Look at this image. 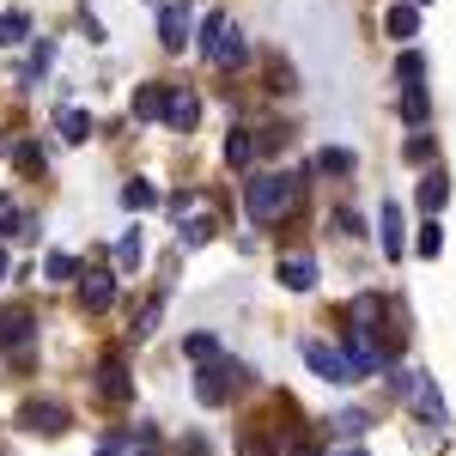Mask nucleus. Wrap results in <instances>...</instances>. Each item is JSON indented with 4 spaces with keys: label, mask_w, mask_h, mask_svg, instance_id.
<instances>
[{
    "label": "nucleus",
    "mask_w": 456,
    "mask_h": 456,
    "mask_svg": "<svg viewBox=\"0 0 456 456\" xmlns=\"http://www.w3.org/2000/svg\"><path fill=\"white\" fill-rule=\"evenodd\" d=\"M281 286L311 292V286H316V262H311V256H286V262H281Z\"/></svg>",
    "instance_id": "obj_14"
},
{
    "label": "nucleus",
    "mask_w": 456,
    "mask_h": 456,
    "mask_svg": "<svg viewBox=\"0 0 456 456\" xmlns=\"http://www.w3.org/2000/svg\"><path fill=\"white\" fill-rule=\"evenodd\" d=\"M55 128H61V141H68V146L92 141V116H86V110H61V116H55Z\"/></svg>",
    "instance_id": "obj_19"
},
{
    "label": "nucleus",
    "mask_w": 456,
    "mask_h": 456,
    "mask_svg": "<svg viewBox=\"0 0 456 456\" xmlns=\"http://www.w3.org/2000/svg\"><path fill=\"white\" fill-rule=\"evenodd\" d=\"M122 444H128V438H104V444H98V456H122Z\"/></svg>",
    "instance_id": "obj_37"
},
{
    "label": "nucleus",
    "mask_w": 456,
    "mask_h": 456,
    "mask_svg": "<svg viewBox=\"0 0 456 456\" xmlns=\"http://www.w3.org/2000/svg\"><path fill=\"white\" fill-rule=\"evenodd\" d=\"M12 159H19V171H43V152H37V141H19V152H12Z\"/></svg>",
    "instance_id": "obj_33"
},
{
    "label": "nucleus",
    "mask_w": 456,
    "mask_h": 456,
    "mask_svg": "<svg viewBox=\"0 0 456 456\" xmlns=\"http://www.w3.org/2000/svg\"><path fill=\"white\" fill-rule=\"evenodd\" d=\"M122 208H128V213H141V208H159V189H152L146 176H134V183L122 189Z\"/></svg>",
    "instance_id": "obj_25"
},
{
    "label": "nucleus",
    "mask_w": 456,
    "mask_h": 456,
    "mask_svg": "<svg viewBox=\"0 0 456 456\" xmlns=\"http://www.w3.org/2000/svg\"><path fill=\"white\" fill-rule=\"evenodd\" d=\"M414 6H432V0H414Z\"/></svg>",
    "instance_id": "obj_41"
},
{
    "label": "nucleus",
    "mask_w": 456,
    "mask_h": 456,
    "mask_svg": "<svg viewBox=\"0 0 456 456\" xmlns=\"http://www.w3.org/2000/svg\"><path fill=\"white\" fill-rule=\"evenodd\" d=\"M159 37H165L171 55L189 49V0H165V12H159Z\"/></svg>",
    "instance_id": "obj_7"
},
{
    "label": "nucleus",
    "mask_w": 456,
    "mask_h": 456,
    "mask_svg": "<svg viewBox=\"0 0 456 456\" xmlns=\"http://www.w3.org/2000/svg\"><path fill=\"white\" fill-rule=\"evenodd\" d=\"M316 165H322V171H353V152H347V146H329Z\"/></svg>",
    "instance_id": "obj_31"
},
{
    "label": "nucleus",
    "mask_w": 456,
    "mask_h": 456,
    "mask_svg": "<svg viewBox=\"0 0 456 456\" xmlns=\"http://www.w3.org/2000/svg\"><path fill=\"white\" fill-rule=\"evenodd\" d=\"M305 365H311L322 384H353V365H347V353L341 347H329V341H305Z\"/></svg>",
    "instance_id": "obj_4"
},
{
    "label": "nucleus",
    "mask_w": 456,
    "mask_h": 456,
    "mask_svg": "<svg viewBox=\"0 0 456 456\" xmlns=\"http://www.w3.org/2000/svg\"><path fill=\"white\" fill-rule=\"evenodd\" d=\"M79 305L86 311H110L116 305V274L110 268H79Z\"/></svg>",
    "instance_id": "obj_6"
},
{
    "label": "nucleus",
    "mask_w": 456,
    "mask_h": 456,
    "mask_svg": "<svg viewBox=\"0 0 456 456\" xmlns=\"http://www.w3.org/2000/svg\"><path fill=\"white\" fill-rule=\"evenodd\" d=\"M262 146H256V134L249 128H232V141H225V165H249Z\"/></svg>",
    "instance_id": "obj_22"
},
{
    "label": "nucleus",
    "mask_w": 456,
    "mask_h": 456,
    "mask_svg": "<svg viewBox=\"0 0 456 456\" xmlns=\"http://www.w3.org/2000/svg\"><path fill=\"white\" fill-rule=\"evenodd\" d=\"M19 426L25 432H68V408L61 402H25L19 408Z\"/></svg>",
    "instance_id": "obj_8"
},
{
    "label": "nucleus",
    "mask_w": 456,
    "mask_h": 456,
    "mask_svg": "<svg viewBox=\"0 0 456 456\" xmlns=\"http://www.w3.org/2000/svg\"><path fill=\"white\" fill-rule=\"evenodd\" d=\"M395 73H402V86H420V73H426V55H420V49H408V55L395 61Z\"/></svg>",
    "instance_id": "obj_28"
},
{
    "label": "nucleus",
    "mask_w": 456,
    "mask_h": 456,
    "mask_svg": "<svg viewBox=\"0 0 456 456\" xmlns=\"http://www.w3.org/2000/svg\"><path fill=\"white\" fill-rule=\"evenodd\" d=\"M116 268H141V238H116Z\"/></svg>",
    "instance_id": "obj_29"
},
{
    "label": "nucleus",
    "mask_w": 456,
    "mask_h": 456,
    "mask_svg": "<svg viewBox=\"0 0 456 456\" xmlns=\"http://www.w3.org/2000/svg\"><path fill=\"white\" fill-rule=\"evenodd\" d=\"M43 281H61V286H68V281H79V262H73L68 249H55V256H43Z\"/></svg>",
    "instance_id": "obj_24"
},
{
    "label": "nucleus",
    "mask_w": 456,
    "mask_h": 456,
    "mask_svg": "<svg viewBox=\"0 0 456 456\" xmlns=\"http://www.w3.org/2000/svg\"><path fill=\"white\" fill-rule=\"evenodd\" d=\"M183 359H189V365L219 359V335H213V329H189V335H183Z\"/></svg>",
    "instance_id": "obj_12"
},
{
    "label": "nucleus",
    "mask_w": 456,
    "mask_h": 456,
    "mask_svg": "<svg viewBox=\"0 0 456 456\" xmlns=\"http://www.w3.org/2000/svg\"><path fill=\"white\" fill-rule=\"evenodd\" d=\"M414 25H420V6H414V0H402V6H389V12H384V31L389 37H414Z\"/></svg>",
    "instance_id": "obj_18"
},
{
    "label": "nucleus",
    "mask_w": 456,
    "mask_h": 456,
    "mask_svg": "<svg viewBox=\"0 0 456 456\" xmlns=\"http://www.w3.org/2000/svg\"><path fill=\"white\" fill-rule=\"evenodd\" d=\"M165 122H171L176 134H189V128L201 122V104H195V92H171V104H165Z\"/></svg>",
    "instance_id": "obj_11"
},
{
    "label": "nucleus",
    "mask_w": 456,
    "mask_h": 456,
    "mask_svg": "<svg viewBox=\"0 0 456 456\" xmlns=\"http://www.w3.org/2000/svg\"><path fill=\"white\" fill-rule=\"evenodd\" d=\"M244 378H249L244 365L219 353V359H208V365H195V395H201L208 408H225V402H232V389L244 384Z\"/></svg>",
    "instance_id": "obj_3"
},
{
    "label": "nucleus",
    "mask_w": 456,
    "mask_h": 456,
    "mask_svg": "<svg viewBox=\"0 0 456 456\" xmlns=\"http://www.w3.org/2000/svg\"><path fill=\"white\" fill-rule=\"evenodd\" d=\"M329 456H365V444H341V451H329Z\"/></svg>",
    "instance_id": "obj_38"
},
{
    "label": "nucleus",
    "mask_w": 456,
    "mask_h": 456,
    "mask_svg": "<svg viewBox=\"0 0 456 456\" xmlns=\"http://www.w3.org/2000/svg\"><path fill=\"white\" fill-rule=\"evenodd\" d=\"M365 426H371V414H365V408H347V414L335 420V432H347V438H359Z\"/></svg>",
    "instance_id": "obj_30"
},
{
    "label": "nucleus",
    "mask_w": 456,
    "mask_h": 456,
    "mask_svg": "<svg viewBox=\"0 0 456 456\" xmlns=\"http://www.w3.org/2000/svg\"><path fill=\"white\" fill-rule=\"evenodd\" d=\"M98 384H104L110 402H128V395H134V378H128L122 359H104V365H98Z\"/></svg>",
    "instance_id": "obj_10"
},
{
    "label": "nucleus",
    "mask_w": 456,
    "mask_h": 456,
    "mask_svg": "<svg viewBox=\"0 0 456 456\" xmlns=\"http://www.w3.org/2000/svg\"><path fill=\"white\" fill-rule=\"evenodd\" d=\"M31 341H37V316L31 311H0V347L25 353Z\"/></svg>",
    "instance_id": "obj_9"
},
{
    "label": "nucleus",
    "mask_w": 456,
    "mask_h": 456,
    "mask_svg": "<svg viewBox=\"0 0 456 456\" xmlns=\"http://www.w3.org/2000/svg\"><path fill=\"white\" fill-rule=\"evenodd\" d=\"M0 232H31V225L19 219V208H12V195H0Z\"/></svg>",
    "instance_id": "obj_32"
},
{
    "label": "nucleus",
    "mask_w": 456,
    "mask_h": 456,
    "mask_svg": "<svg viewBox=\"0 0 456 456\" xmlns=\"http://www.w3.org/2000/svg\"><path fill=\"white\" fill-rule=\"evenodd\" d=\"M195 49L208 55L213 68H238V61H249V43H244V31L225 19V12H208L201 19V37H195Z\"/></svg>",
    "instance_id": "obj_2"
},
{
    "label": "nucleus",
    "mask_w": 456,
    "mask_h": 456,
    "mask_svg": "<svg viewBox=\"0 0 456 456\" xmlns=\"http://www.w3.org/2000/svg\"><path fill=\"white\" fill-rule=\"evenodd\" d=\"M402 152H408V159H414V165H426V159H432V134H420V128H414V141L402 146Z\"/></svg>",
    "instance_id": "obj_34"
},
{
    "label": "nucleus",
    "mask_w": 456,
    "mask_h": 456,
    "mask_svg": "<svg viewBox=\"0 0 456 456\" xmlns=\"http://www.w3.org/2000/svg\"><path fill=\"white\" fill-rule=\"evenodd\" d=\"M298 189H305V171H298V176H256L249 195H244V213L256 219V225H274L281 213H292Z\"/></svg>",
    "instance_id": "obj_1"
},
{
    "label": "nucleus",
    "mask_w": 456,
    "mask_h": 456,
    "mask_svg": "<svg viewBox=\"0 0 456 456\" xmlns=\"http://www.w3.org/2000/svg\"><path fill=\"white\" fill-rule=\"evenodd\" d=\"M414 408H420L426 420H444V395H438L432 378H414Z\"/></svg>",
    "instance_id": "obj_21"
},
{
    "label": "nucleus",
    "mask_w": 456,
    "mask_h": 456,
    "mask_svg": "<svg viewBox=\"0 0 456 456\" xmlns=\"http://www.w3.org/2000/svg\"><path fill=\"white\" fill-rule=\"evenodd\" d=\"M43 68H55V49H49V43H37V55H31V68H25V79H37Z\"/></svg>",
    "instance_id": "obj_35"
},
{
    "label": "nucleus",
    "mask_w": 456,
    "mask_h": 456,
    "mask_svg": "<svg viewBox=\"0 0 456 456\" xmlns=\"http://www.w3.org/2000/svg\"><path fill=\"white\" fill-rule=\"evenodd\" d=\"M402 122H408V128H426V122H432V98H426L420 86L402 92Z\"/></svg>",
    "instance_id": "obj_17"
},
{
    "label": "nucleus",
    "mask_w": 456,
    "mask_h": 456,
    "mask_svg": "<svg viewBox=\"0 0 456 456\" xmlns=\"http://www.w3.org/2000/svg\"><path fill=\"white\" fill-rule=\"evenodd\" d=\"M414 249H420L426 262H438V256H444V225H438V219H432V225H420V238H414Z\"/></svg>",
    "instance_id": "obj_26"
},
{
    "label": "nucleus",
    "mask_w": 456,
    "mask_h": 456,
    "mask_svg": "<svg viewBox=\"0 0 456 456\" xmlns=\"http://www.w3.org/2000/svg\"><path fill=\"white\" fill-rule=\"evenodd\" d=\"M25 37H31V19L25 12H0V49L6 43H25Z\"/></svg>",
    "instance_id": "obj_27"
},
{
    "label": "nucleus",
    "mask_w": 456,
    "mask_h": 456,
    "mask_svg": "<svg viewBox=\"0 0 456 456\" xmlns=\"http://www.w3.org/2000/svg\"><path fill=\"white\" fill-rule=\"evenodd\" d=\"M213 225H219L213 213H183V244H189V249H195V244H208V238H213Z\"/></svg>",
    "instance_id": "obj_23"
},
{
    "label": "nucleus",
    "mask_w": 456,
    "mask_h": 456,
    "mask_svg": "<svg viewBox=\"0 0 456 456\" xmlns=\"http://www.w3.org/2000/svg\"><path fill=\"white\" fill-rule=\"evenodd\" d=\"M341 353H347L353 378H365V371H378V365H384V335H378V329H353Z\"/></svg>",
    "instance_id": "obj_5"
},
{
    "label": "nucleus",
    "mask_w": 456,
    "mask_h": 456,
    "mask_svg": "<svg viewBox=\"0 0 456 456\" xmlns=\"http://www.w3.org/2000/svg\"><path fill=\"white\" fill-rule=\"evenodd\" d=\"M414 201H420L426 213H444V201H451V176H444V171H426V176H420V195H414Z\"/></svg>",
    "instance_id": "obj_13"
},
{
    "label": "nucleus",
    "mask_w": 456,
    "mask_h": 456,
    "mask_svg": "<svg viewBox=\"0 0 456 456\" xmlns=\"http://www.w3.org/2000/svg\"><path fill=\"white\" fill-rule=\"evenodd\" d=\"M378 238H384V256H402V208L395 201L378 208Z\"/></svg>",
    "instance_id": "obj_15"
},
{
    "label": "nucleus",
    "mask_w": 456,
    "mask_h": 456,
    "mask_svg": "<svg viewBox=\"0 0 456 456\" xmlns=\"http://www.w3.org/2000/svg\"><path fill=\"white\" fill-rule=\"evenodd\" d=\"M347 322H353V329H378V322H384V298H371V292H365V298H353Z\"/></svg>",
    "instance_id": "obj_20"
},
{
    "label": "nucleus",
    "mask_w": 456,
    "mask_h": 456,
    "mask_svg": "<svg viewBox=\"0 0 456 456\" xmlns=\"http://www.w3.org/2000/svg\"><path fill=\"white\" fill-rule=\"evenodd\" d=\"M165 104H171V86H141V92H134V116H141V122H159Z\"/></svg>",
    "instance_id": "obj_16"
},
{
    "label": "nucleus",
    "mask_w": 456,
    "mask_h": 456,
    "mask_svg": "<svg viewBox=\"0 0 456 456\" xmlns=\"http://www.w3.org/2000/svg\"><path fill=\"white\" fill-rule=\"evenodd\" d=\"M6 268H12V262H6V249H0V281H6Z\"/></svg>",
    "instance_id": "obj_39"
},
{
    "label": "nucleus",
    "mask_w": 456,
    "mask_h": 456,
    "mask_svg": "<svg viewBox=\"0 0 456 456\" xmlns=\"http://www.w3.org/2000/svg\"><path fill=\"white\" fill-rule=\"evenodd\" d=\"M134 456H159V451H152V444H146V451H134Z\"/></svg>",
    "instance_id": "obj_40"
},
{
    "label": "nucleus",
    "mask_w": 456,
    "mask_h": 456,
    "mask_svg": "<svg viewBox=\"0 0 456 456\" xmlns=\"http://www.w3.org/2000/svg\"><path fill=\"white\" fill-rule=\"evenodd\" d=\"M238 456H274V438H262V432H256V438L238 444Z\"/></svg>",
    "instance_id": "obj_36"
}]
</instances>
